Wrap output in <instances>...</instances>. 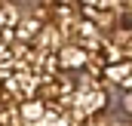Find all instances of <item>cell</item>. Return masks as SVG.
<instances>
[{
    "mask_svg": "<svg viewBox=\"0 0 132 126\" xmlns=\"http://www.w3.org/2000/svg\"><path fill=\"white\" fill-rule=\"evenodd\" d=\"M55 62H59V68H65V71H74V68H83V65H89V52H86L83 46L71 43V46H62V49H59Z\"/></svg>",
    "mask_w": 132,
    "mask_h": 126,
    "instance_id": "1",
    "label": "cell"
},
{
    "mask_svg": "<svg viewBox=\"0 0 132 126\" xmlns=\"http://www.w3.org/2000/svg\"><path fill=\"white\" fill-rule=\"evenodd\" d=\"M43 114H46V101H37V98H25L22 108H19V117H22L25 126H40Z\"/></svg>",
    "mask_w": 132,
    "mask_h": 126,
    "instance_id": "2",
    "label": "cell"
},
{
    "mask_svg": "<svg viewBox=\"0 0 132 126\" xmlns=\"http://www.w3.org/2000/svg\"><path fill=\"white\" fill-rule=\"evenodd\" d=\"M15 71V52H12V43H0V80L9 77Z\"/></svg>",
    "mask_w": 132,
    "mask_h": 126,
    "instance_id": "3",
    "label": "cell"
},
{
    "mask_svg": "<svg viewBox=\"0 0 132 126\" xmlns=\"http://www.w3.org/2000/svg\"><path fill=\"white\" fill-rule=\"evenodd\" d=\"M83 3H86V6H111L114 0H83Z\"/></svg>",
    "mask_w": 132,
    "mask_h": 126,
    "instance_id": "4",
    "label": "cell"
}]
</instances>
